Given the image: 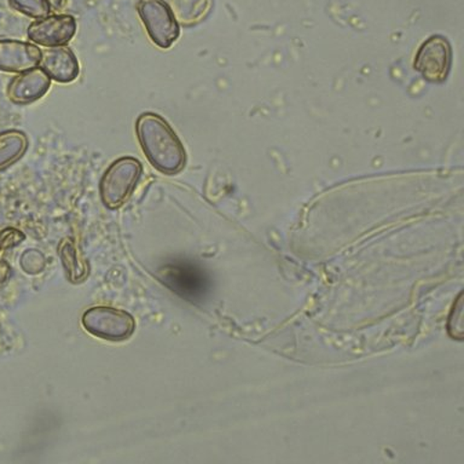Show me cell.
<instances>
[{"mask_svg":"<svg viewBox=\"0 0 464 464\" xmlns=\"http://www.w3.org/2000/svg\"><path fill=\"white\" fill-rule=\"evenodd\" d=\"M134 130L141 151L156 170L176 176L185 169L187 150L165 118L152 111L141 112Z\"/></svg>","mask_w":464,"mask_h":464,"instance_id":"6da1fadb","label":"cell"},{"mask_svg":"<svg viewBox=\"0 0 464 464\" xmlns=\"http://www.w3.org/2000/svg\"><path fill=\"white\" fill-rule=\"evenodd\" d=\"M143 174V165L133 156H122L105 169L100 184L102 202L109 209L125 205L136 190Z\"/></svg>","mask_w":464,"mask_h":464,"instance_id":"7a4b0ae2","label":"cell"},{"mask_svg":"<svg viewBox=\"0 0 464 464\" xmlns=\"http://www.w3.org/2000/svg\"><path fill=\"white\" fill-rule=\"evenodd\" d=\"M158 278L181 299L199 303L209 293L210 278L198 264L188 260L169 261L158 270Z\"/></svg>","mask_w":464,"mask_h":464,"instance_id":"3957f363","label":"cell"},{"mask_svg":"<svg viewBox=\"0 0 464 464\" xmlns=\"http://www.w3.org/2000/svg\"><path fill=\"white\" fill-rule=\"evenodd\" d=\"M137 11L149 39L159 49L169 50L179 39V24L165 0H140Z\"/></svg>","mask_w":464,"mask_h":464,"instance_id":"277c9868","label":"cell"},{"mask_svg":"<svg viewBox=\"0 0 464 464\" xmlns=\"http://www.w3.org/2000/svg\"><path fill=\"white\" fill-rule=\"evenodd\" d=\"M82 325L91 335L107 341H125L136 330V321L129 312L105 306L87 310L82 315Z\"/></svg>","mask_w":464,"mask_h":464,"instance_id":"5b68a950","label":"cell"},{"mask_svg":"<svg viewBox=\"0 0 464 464\" xmlns=\"http://www.w3.org/2000/svg\"><path fill=\"white\" fill-rule=\"evenodd\" d=\"M452 51L448 40L433 35L420 46L415 57V69L430 82H442L451 68Z\"/></svg>","mask_w":464,"mask_h":464,"instance_id":"8992f818","label":"cell"},{"mask_svg":"<svg viewBox=\"0 0 464 464\" xmlns=\"http://www.w3.org/2000/svg\"><path fill=\"white\" fill-rule=\"evenodd\" d=\"M76 33V20L68 14H49L29 24L27 35L35 45L65 46Z\"/></svg>","mask_w":464,"mask_h":464,"instance_id":"52a82bcc","label":"cell"},{"mask_svg":"<svg viewBox=\"0 0 464 464\" xmlns=\"http://www.w3.org/2000/svg\"><path fill=\"white\" fill-rule=\"evenodd\" d=\"M51 87V79L40 67L29 69L14 76L6 89L11 103L28 105L42 100Z\"/></svg>","mask_w":464,"mask_h":464,"instance_id":"ba28073f","label":"cell"},{"mask_svg":"<svg viewBox=\"0 0 464 464\" xmlns=\"http://www.w3.org/2000/svg\"><path fill=\"white\" fill-rule=\"evenodd\" d=\"M42 50L35 44L16 39H0V72H20L39 67Z\"/></svg>","mask_w":464,"mask_h":464,"instance_id":"9c48e42d","label":"cell"},{"mask_svg":"<svg viewBox=\"0 0 464 464\" xmlns=\"http://www.w3.org/2000/svg\"><path fill=\"white\" fill-rule=\"evenodd\" d=\"M39 67L51 80L60 83L75 82L80 74L78 58L68 46L47 47L42 50Z\"/></svg>","mask_w":464,"mask_h":464,"instance_id":"30bf717a","label":"cell"},{"mask_svg":"<svg viewBox=\"0 0 464 464\" xmlns=\"http://www.w3.org/2000/svg\"><path fill=\"white\" fill-rule=\"evenodd\" d=\"M28 148V136L22 130H6L0 132V172L20 161Z\"/></svg>","mask_w":464,"mask_h":464,"instance_id":"8fae6325","label":"cell"},{"mask_svg":"<svg viewBox=\"0 0 464 464\" xmlns=\"http://www.w3.org/2000/svg\"><path fill=\"white\" fill-rule=\"evenodd\" d=\"M170 10L178 24L183 27H194L208 16L213 0H169Z\"/></svg>","mask_w":464,"mask_h":464,"instance_id":"7c38bea8","label":"cell"},{"mask_svg":"<svg viewBox=\"0 0 464 464\" xmlns=\"http://www.w3.org/2000/svg\"><path fill=\"white\" fill-rule=\"evenodd\" d=\"M58 253L72 282H82L89 275V266L85 261L80 260L75 243L72 238H64L61 242Z\"/></svg>","mask_w":464,"mask_h":464,"instance_id":"4fadbf2b","label":"cell"},{"mask_svg":"<svg viewBox=\"0 0 464 464\" xmlns=\"http://www.w3.org/2000/svg\"><path fill=\"white\" fill-rule=\"evenodd\" d=\"M9 5L17 13L34 18V20L49 16L53 11L51 10L53 7L50 6L47 0H9Z\"/></svg>","mask_w":464,"mask_h":464,"instance_id":"5bb4252c","label":"cell"},{"mask_svg":"<svg viewBox=\"0 0 464 464\" xmlns=\"http://www.w3.org/2000/svg\"><path fill=\"white\" fill-rule=\"evenodd\" d=\"M24 232L14 227H6L0 232V260H3L4 254L9 249L21 245L24 241Z\"/></svg>","mask_w":464,"mask_h":464,"instance_id":"9a60e30c","label":"cell"},{"mask_svg":"<svg viewBox=\"0 0 464 464\" xmlns=\"http://www.w3.org/2000/svg\"><path fill=\"white\" fill-rule=\"evenodd\" d=\"M68 0H47V3L50 4V6L54 10L63 9L65 4H67Z\"/></svg>","mask_w":464,"mask_h":464,"instance_id":"2e32d148","label":"cell"},{"mask_svg":"<svg viewBox=\"0 0 464 464\" xmlns=\"http://www.w3.org/2000/svg\"><path fill=\"white\" fill-rule=\"evenodd\" d=\"M7 275H9V267L4 264V260H0V283L5 281Z\"/></svg>","mask_w":464,"mask_h":464,"instance_id":"e0dca14e","label":"cell"}]
</instances>
